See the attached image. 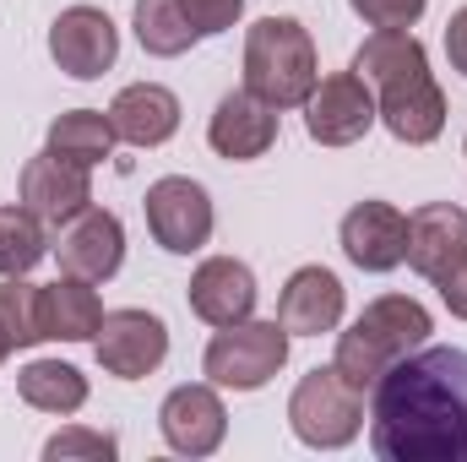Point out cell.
I'll use <instances>...</instances> for the list:
<instances>
[{
  "mask_svg": "<svg viewBox=\"0 0 467 462\" xmlns=\"http://www.w3.org/2000/svg\"><path fill=\"white\" fill-rule=\"evenodd\" d=\"M380 462H467V348H413L369 386Z\"/></svg>",
  "mask_w": 467,
  "mask_h": 462,
  "instance_id": "obj_1",
  "label": "cell"
},
{
  "mask_svg": "<svg viewBox=\"0 0 467 462\" xmlns=\"http://www.w3.org/2000/svg\"><path fill=\"white\" fill-rule=\"evenodd\" d=\"M430 332H435V321H430V310H424L419 299H408V294H380L375 305L358 310V321L337 338V359H332V364L343 370L348 386L369 392L402 353H413V348L430 343Z\"/></svg>",
  "mask_w": 467,
  "mask_h": 462,
  "instance_id": "obj_2",
  "label": "cell"
},
{
  "mask_svg": "<svg viewBox=\"0 0 467 462\" xmlns=\"http://www.w3.org/2000/svg\"><path fill=\"white\" fill-rule=\"evenodd\" d=\"M316 82H321V66H316V44L305 22L261 16L244 33V88L255 99H266L272 110H305Z\"/></svg>",
  "mask_w": 467,
  "mask_h": 462,
  "instance_id": "obj_3",
  "label": "cell"
},
{
  "mask_svg": "<svg viewBox=\"0 0 467 462\" xmlns=\"http://www.w3.org/2000/svg\"><path fill=\"white\" fill-rule=\"evenodd\" d=\"M288 425H294V436L305 446L337 452V446H348L353 436L364 430V392L343 381L337 364H316L294 386V397H288Z\"/></svg>",
  "mask_w": 467,
  "mask_h": 462,
  "instance_id": "obj_4",
  "label": "cell"
},
{
  "mask_svg": "<svg viewBox=\"0 0 467 462\" xmlns=\"http://www.w3.org/2000/svg\"><path fill=\"white\" fill-rule=\"evenodd\" d=\"M288 364V327L283 321H234L202 353V370L223 392H261Z\"/></svg>",
  "mask_w": 467,
  "mask_h": 462,
  "instance_id": "obj_5",
  "label": "cell"
},
{
  "mask_svg": "<svg viewBox=\"0 0 467 462\" xmlns=\"http://www.w3.org/2000/svg\"><path fill=\"white\" fill-rule=\"evenodd\" d=\"M141 207H147L152 239H158L163 250H174V256H191V250H202V245L213 239V196H207L196 180H185V174L152 180Z\"/></svg>",
  "mask_w": 467,
  "mask_h": 462,
  "instance_id": "obj_6",
  "label": "cell"
},
{
  "mask_svg": "<svg viewBox=\"0 0 467 462\" xmlns=\"http://www.w3.org/2000/svg\"><path fill=\"white\" fill-rule=\"evenodd\" d=\"M375 120H380L375 93H369V82H364L358 71L321 77L316 93L305 99V131H310V142H321V147H353Z\"/></svg>",
  "mask_w": 467,
  "mask_h": 462,
  "instance_id": "obj_7",
  "label": "cell"
},
{
  "mask_svg": "<svg viewBox=\"0 0 467 462\" xmlns=\"http://www.w3.org/2000/svg\"><path fill=\"white\" fill-rule=\"evenodd\" d=\"M93 353H99L104 375L141 381L169 359V327L152 310H109L99 338H93Z\"/></svg>",
  "mask_w": 467,
  "mask_h": 462,
  "instance_id": "obj_8",
  "label": "cell"
},
{
  "mask_svg": "<svg viewBox=\"0 0 467 462\" xmlns=\"http://www.w3.org/2000/svg\"><path fill=\"white\" fill-rule=\"evenodd\" d=\"M49 55H55V66H60L66 77L93 82V77H104V71L115 66L119 33H115V22H109L104 11L71 5V11H60L55 27H49Z\"/></svg>",
  "mask_w": 467,
  "mask_h": 462,
  "instance_id": "obj_9",
  "label": "cell"
},
{
  "mask_svg": "<svg viewBox=\"0 0 467 462\" xmlns=\"http://www.w3.org/2000/svg\"><path fill=\"white\" fill-rule=\"evenodd\" d=\"M16 191H22V207L38 218V224H71L82 207H93V180H88V169H77V163H66V158H55L49 147L38 152V158H27L22 163V180H16Z\"/></svg>",
  "mask_w": 467,
  "mask_h": 462,
  "instance_id": "obj_10",
  "label": "cell"
},
{
  "mask_svg": "<svg viewBox=\"0 0 467 462\" xmlns=\"http://www.w3.org/2000/svg\"><path fill=\"white\" fill-rule=\"evenodd\" d=\"M55 261H60V272L88 278V283L115 278L119 261H125V229H119V218L104 213V207H82L71 224H60Z\"/></svg>",
  "mask_w": 467,
  "mask_h": 462,
  "instance_id": "obj_11",
  "label": "cell"
},
{
  "mask_svg": "<svg viewBox=\"0 0 467 462\" xmlns=\"http://www.w3.org/2000/svg\"><path fill=\"white\" fill-rule=\"evenodd\" d=\"M163 441L185 457H213L229 436V408L218 397V386H174L158 408Z\"/></svg>",
  "mask_w": 467,
  "mask_h": 462,
  "instance_id": "obj_12",
  "label": "cell"
},
{
  "mask_svg": "<svg viewBox=\"0 0 467 462\" xmlns=\"http://www.w3.org/2000/svg\"><path fill=\"white\" fill-rule=\"evenodd\" d=\"M375 93H380V99H375L380 125H386L397 142L424 147V142H435V136L446 131V93L435 88L430 66H424V71H408V77H397V82H386V88H375Z\"/></svg>",
  "mask_w": 467,
  "mask_h": 462,
  "instance_id": "obj_13",
  "label": "cell"
},
{
  "mask_svg": "<svg viewBox=\"0 0 467 462\" xmlns=\"http://www.w3.org/2000/svg\"><path fill=\"white\" fill-rule=\"evenodd\" d=\"M207 142L218 158L229 163H250V158H266L272 142H277V110L266 99H255L250 88H234L218 99L213 125H207Z\"/></svg>",
  "mask_w": 467,
  "mask_h": 462,
  "instance_id": "obj_14",
  "label": "cell"
},
{
  "mask_svg": "<svg viewBox=\"0 0 467 462\" xmlns=\"http://www.w3.org/2000/svg\"><path fill=\"white\" fill-rule=\"evenodd\" d=\"M343 256L358 272H391L408 261V218L391 202H358L343 218Z\"/></svg>",
  "mask_w": 467,
  "mask_h": 462,
  "instance_id": "obj_15",
  "label": "cell"
},
{
  "mask_svg": "<svg viewBox=\"0 0 467 462\" xmlns=\"http://www.w3.org/2000/svg\"><path fill=\"white\" fill-rule=\"evenodd\" d=\"M191 310L207 321V327H234V321H250L255 310V272L234 256H207L196 272H191V289H185Z\"/></svg>",
  "mask_w": 467,
  "mask_h": 462,
  "instance_id": "obj_16",
  "label": "cell"
},
{
  "mask_svg": "<svg viewBox=\"0 0 467 462\" xmlns=\"http://www.w3.org/2000/svg\"><path fill=\"white\" fill-rule=\"evenodd\" d=\"M277 321L288 327V338H321L337 332L343 321V283L327 267H299L277 299Z\"/></svg>",
  "mask_w": 467,
  "mask_h": 462,
  "instance_id": "obj_17",
  "label": "cell"
},
{
  "mask_svg": "<svg viewBox=\"0 0 467 462\" xmlns=\"http://www.w3.org/2000/svg\"><path fill=\"white\" fill-rule=\"evenodd\" d=\"M109 125L130 147H163L180 131V99L169 88H158V82H130L109 104Z\"/></svg>",
  "mask_w": 467,
  "mask_h": 462,
  "instance_id": "obj_18",
  "label": "cell"
},
{
  "mask_svg": "<svg viewBox=\"0 0 467 462\" xmlns=\"http://www.w3.org/2000/svg\"><path fill=\"white\" fill-rule=\"evenodd\" d=\"M467 250V213L451 202H430L408 218V267L419 278H441L457 256Z\"/></svg>",
  "mask_w": 467,
  "mask_h": 462,
  "instance_id": "obj_19",
  "label": "cell"
},
{
  "mask_svg": "<svg viewBox=\"0 0 467 462\" xmlns=\"http://www.w3.org/2000/svg\"><path fill=\"white\" fill-rule=\"evenodd\" d=\"M44 327L60 343H93L99 327H104V299L93 294L88 278H71L66 272L60 283L44 289Z\"/></svg>",
  "mask_w": 467,
  "mask_h": 462,
  "instance_id": "obj_20",
  "label": "cell"
},
{
  "mask_svg": "<svg viewBox=\"0 0 467 462\" xmlns=\"http://www.w3.org/2000/svg\"><path fill=\"white\" fill-rule=\"evenodd\" d=\"M430 66V55H424V44L408 33V27H375L364 44H358V55H353V71L369 82V88H386V82H397V77H408V71H424Z\"/></svg>",
  "mask_w": 467,
  "mask_h": 462,
  "instance_id": "obj_21",
  "label": "cell"
},
{
  "mask_svg": "<svg viewBox=\"0 0 467 462\" xmlns=\"http://www.w3.org/2000/svg\"><path fill=\"white\" fill-rule=\"evenodd\" d=\"M16 397L38 414H77L88 403V375L77 364H60V359H33L16 375Z\"/></svg>",
  "mask_w": 467,
  "mask_h": 462,
  "instance_id": "obj_22",
  "label": "cell"
},
{
  "mask_svg": "<svg viewBox=\"0 0 467 462\" xmlns=\"http://www.w3.org/2000/svg\"><path fill=\"white\" fill-rule=\"evenodd\" d=\"M130 22H136L141 49L158 55V60H174V55H185L191 44H202V27L191 22L185 0H136Z\"/></svg>",
  "mask_w": 467,
  "mask_h": 462,
  "instance_id": "obj_23",
  "label": "cell"
},
{
  "mask_svg": "<svg viewBox=\"0 0 467 462\" xmlns=\"http://www.w3.org/2000/svg\"><path fill=\"white\" fill-rule=\"evenodd\" d=\"M115 142H119L115 125H109V115H99V110H66V115L49 125V152L66 158V163H77V169L104 163L115 152Z\"/></svg>",
  "mask_w": 467,
  "mask_h": 462,
  "instance_id": "obj_24",
  "label": "cell"
},
{
  "mask_svg": "<svg viewBox=\"0 0 467 462\" xmlns=\"http://www.w3.org/2000/svg\"><path fill=\"white\" fill-rule=\"evenodd\" d=\"M0 332L11 338V348H33L49 338V327H44V289L38 283H22V278L0 283Z\"/></svg>",
  "mask_w": 467,
  "mask_h": 462,
  "instance_id": "obj_25",
  "label": "cell"
},
{
  "mask_svg": "<svg viewBox=\"0 0 467 462\" xmlns=\"http://www.w3.org/2000/svg\"><path fill=\"white\" fill-rule=\"evenodd\" d=\"M49 239L27 207H0V278H22L44 261Z\"/></svg>",
  "mask_w": 467,
  "mask_h": 462,
  "instance_id": "obj_26",
  "label": "cell"
},
{
  "mask_svg": "<svg viewBox=\"0 0 467 462\" xmlns=\"http://www.w3.org/2000/svg\"><path fill=\"white\" fill-rule=\"evenodd\" d=\"M115 452H119L115 436H104V430H82V425H71V430H60V436H49V441H44V457H49V462H77V457L109 462Z\"/></svg>",
  "mask_w": 467,
  "mask_h": 462,
  "instance_id": "obj_27",
  "label": "cell"
},
{
  "mask_svg": "<svg viewBox=\"0 0 467 462\" xmlns=\"http://www.w3.org/2000/svg\"><path fill=\"white\" fill-rule=\"evenodd\" d=\"M369 27H413L430 0H348Z\"/></svg>",
  "mask_w": 467,
  "mask_h": 462,
  "instance_id": "obj_28",
  "label": "cell"
},
{
  "mask_svg": "<svg viewBox=\"0 0 467 462\" xmlns=\"http://www.w3.org/2000/svg\"><path fill=\"white\" fill-rule=\"evenodd\" d=\"M185 11H191V22L202 27V38H213V33H223V27L239 22L244 0H185Z\"/></svg>",
  "mask_w": 467,
  "mask_h": 462,
  "instance_id": "obj_29",
  "label": "cell"
},
{
  "mask_svg": "<svg viewBox=\"0 0 467 462\" xmlns=\"http://www.w3.org/2000/svg\"><path fill=\"white\" fill-rule=\"evenodd\" d=\"M435 289H441L446 310H451V316H462V321H467V250L457 256V261H451V267H446V272H441V278H435Z\"/></svg>",
  "mask_w": 467,
  "mask_h": 462,
  "instance_id": "obj_30",
  "label": "cell"
},
{
  "mask_svg": "<svg viewBox=\"0 0 467 462\" xmlns=\"http://www.w3.org/2000/svg\"><path fill=\"white\" fill-rule=\"evenodd\" d=\"M446 55H451V71L467 77V5L446 22Z\"/></svg>",
  "mask_w": 467,
  "mask_h": 462,
  "instance_id": "obj_31",
  "label": "cell"
},
{
  "mask_svg": "<svg viewBox=\"0 0 467 462\" xmlns=\"http://www.w3.org/2000/svg\"><path fill=\"white\" fill-rule=\"evenodd\" d=\"M5 353H11V338H5V332H0V364H5Z\"/></svg>",
  "mask_w": 467,
  "mask_h": 462,
  "instance_id": "obj_32",
  "label": "cell"
},
{
  "mask_svg": "<svg viewBox=\"0 0 467 462\" xmlns=\"http://www.w3.org/2000/svg\"><path fill=\"white\" fill-rule=\"evenodd\" d=\"M462 152H467V142H462Z\"/></svg>",
  "mask_w": 467,
  "mask_h": 462,
  "instance_id": "obj_33",
  "label": "cell"
}]
</instances>
